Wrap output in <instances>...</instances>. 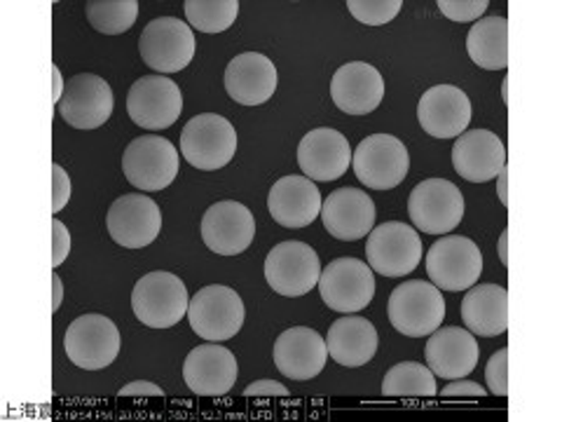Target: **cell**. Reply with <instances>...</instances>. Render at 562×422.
<instances>
[{
  "label": "cell",
  "mask_w": 562,
  "mask_h": 422,
  "mask_svg": "<svg viewBox=\"0 0 562 422\" xmlns=\"http://www.w3.org/2000/svg\"><path fill=\"white\" fill-rule=\"evenodd\" d=\"M392 326L411 338H425L443 324L446 301L441 289L434 287L431 281L413 279L403 281L390 296L386 306Z\"/></svg>",
  "instance_id": "1"
},
{
  "label": "cell",
  "mask_w": 562,
  "mask_h": 422,
  "mask_svg": "<svg viewBox=\"0 0 562 422\" xmlns=\"http://www.w3.org/2000/svg\"><path fill=\"white\" fill-rule=\"evenodd\" d=\"M188 287L173 273H148L132 291V310L140 324L150 329H171L188 314Z\"/></svg>",
  "instance_id": "2"
},
{
  "label": "cell",
  "mask_w": 562,
  "mask_h": 422,
  "mask_svg": "<svg viewBox=\"0 0 562 422\" xmlns=\"http://www.w3.org/2000/svg\"><path fill=\"white\" fill-rule=\"evenodd\" d=\"M246 320V308L235 289L209 285L190 298L188 322L206 343H223L237 336Z\"/></svg>",
  "instance_id": "3"
},
{
  "label": "cell",
  "mask_w": 562,
  "mask_h": 422,
  "mask_svg": "<svg viewBox=\"0 0 562 422\" xmlns=\"http://www.w3.org/2000/svg\"><path fill=\"white\" fill-rule=\"evenodd\" d=\"M237 132L233 122L216 115L202 113L188 120L181 132V155L195 169L216 171L235 157Z\"/></svg>",
  "instance_id": "4"
},
{
  "label": "cell",
  "mask_w": 562,
  "mask_h": 422,
  "mask_svg": "<svg viewBox=\"0 0 562 422\" xmlns=\"http://www.w3.org/2000/svg\"><path fill=\"white\" fill-rule=\"evenodd\" d=\"M357 179L373 190H392L406 181L411 155L403 141L392 134L366 136L351 153Z\"/></svg>",
  "instance_id": "5"
},
{
  "label": "cell",
  "mask_w": 562,
  "mask_h": 422,
  "mask_svg": "<svg viewBox=\"0 0 562 422\" xmlns=\"http://www.w3.org/2000/svg\"><path fill=\"white\" fill-rule=\"evenodd\" d=\"M138 52L144 64L160 76L179 74L195 57V33L176 16H157L140 33Z\"/></svg>",
  "instance_id": "6"
},
{
  "label": "cell",
  "mask_w": 562,
  "mask_h": 422,
  "mask_svg": "<svg viewBox=\"0 0 562 422\" xmlns=\"http://www.w3.org/2000/svg\"><path fill=\"white\" fill-rule=\"evenodd\" d=\"M427 273L431 285L443 291H467L483 273V254L479 244L464 235H448L434 242L427 254Z\"/></svg>",
  "instance_id": "7"
},
{
  "label": "cell",
  "mask_w": 562,
  "mask_h": 422,
  "mask_svg": "<svg viewBox=\"0 0 562 422\" xmlns=\"http://www.w3.org/2000/svg\"><path fill=\"white\" fill-rule=\"evenodd\" d=\"M319 293L324 303L342 314H357L371 306L375 296V275L368 263L359 258H336L322 270Z\"/></svg>",
  "instance_id": "8"
},
{
  "label": "cell",
  "mask_w": 562,
  "mask_h": 422,
  "mask_svg": "<svg viewBox=\"0 0 562 422\" xmlns=\"http://www.w3.org/2000/svg\"><path fill=\"white\" fill-rule=\"evenodd\" d=\"M120 331L105 314H82L66 329V357L85 371H101L120 355Z\"/></svg>",
  "instance_id": "9"
},
{
  "label": "cell",
  "mask_w": 562,
  "mask_h": 422,
  "mask_svg": "<svg viewBox=\"0 0 562 422\" xmlns=\"http://www.w3.org/2000/svg\"><path fill=\"white\" fill-rule=\"evenodd\" d=\"M122 171L138 190H165L179 174V153L165 136H138L122 155Z\"/></svg>",
  "instance_id": "10"
},
{
  "label": "cell",
  "mask_w": 562,
  "mask_h": 422,
  "mask_svg": "<svg viewBox=\"0 0 562 422\" xmlns=\"http://www.w3.org/2000/svg\"><path fill=\"white\" fill-rule=\"evenodd\" d=\"M366 258L382 277H406L419 266L422 240L408 223H382L368 233Z\"/></svg>",
  "instance_id": "11"
},
{
  "label": "cell",
  "mask_w": 562,
  "mask_h": 422,
  "mask_svg": "<svg viewBox=\"0 0 562 422\" xmlns=\"http://www.w3.org/2000/svg\"><path fill=\"white\" fill-rule=\"evenodd\" d=\"M408 214L417 231L446 235L454 231L464 216L462 190L446 179L419 181L408 198Z\"/></svg>",
  "instance_id": "12"
},
{
  "label": "cell",
  "mask_w": 562,
  "mask_h": 422,
  "mask_svg": "<svg viewBox=\"0 0 562 422\" xmlns=\"http://www.w3.org/2000/svg\"><path fill=\"white\" fill-rule=\"evenodd\" d=\"M319 254L305 242H281L266 258V279L279 296L301 298L319 285Z\"/></svg>",
  "instance_id": "13"
},
{
  "label": "cell",
  "mask_w": 562,
  "mask_h": 422,
  "mask_svg": "<svg viewBox=\"0 0 562 422\" xmlns=\"http://www.w3.org/2000/svg\"><path fill=\"white\" fill-rule=\"evenodd\" d=\"M183 111V97L179 85L167 76L138 78L127 95V113L134 125L148 132L167 130Z\"/></svg>",
  "instance_id": "14"
},
{
  "label": "cell",
  "mask_w": 562,
  "mask_h": 422,
  "mask_svg": "<svg viewBox=\"0 0 562 422\" xmlns=\"http://www.w3.org/2000/svg\"><path fill=\"white\" fill-rule=\"evenodd\" d=\"M105 227H109L113 242L125 246V249H144L162 231V211L148 196L132 192V196H122L111 204Z\"/></svg>",
  "instance_id": "15"
},
{
  "label": "cell",
  "mask_w": 562,
  "mask_h": 422,
  "mask_svg": "<svg viewBox=\"0 0 562 422\" xmlns=\"http://www.w3.org/2000/svg\"><path fill=\"white\" fill-rule=\"evenodd\" d=\"M115 109L111 85L94 74H78L66 82L59 115L76 130H97L109 122Z\"/></svg>",
  "instance_id": "16"
},
{
  "label": "cell",
  "mask_w": 562,
  "mask_h": 422,
  "mask_svg": "<svg viewBox=\"0 0 562 422\" xmlns=\"http://www.w3.org/2000/svg\"><path fill=\"white\" fill-rule=\"evenodd\" d=\"M256 235V219L249 207L235 200L211 204L202 216V240L206 249L218 256H237L246 252Z\"/></svg>",
  "instance_id": "17"
},
{
  "label": "cell",
  "mask_w": 562,
  "mask_h": 422,
  "mask_svg": "<svg viewBox=\"0 0 562 422\" xmlns=\"http://www.w3.org/2000/svg\"><path fill=\"white\" fill-rule=\"evenodd\" d=\"M375 202L359 188H338L322 202V221L326 231L342 242L368 237L375 227Z\"/></svg>",
  "instance_id": "18"
},
{
  "label": "cell",
  "mask_w": 562,
  "mask_h": 422,
  "mask_svg": "<svg viewBox=\"0 0 562 422\" xmlns=\"http://www.w3.org/2000/svg\"><path fill=\"white\" fill-rule=\"evenodd\" d=\"M183 380L198 397H223L235 387L237 359L225 345H198L183 362Z\"/></svg>",
  "instance_id": "19"
},
{
  "label": "cell",
  "mask_w": 562,
  "mask_h": 422,
  "mask_svg": "<svg viewBox=\"0 0 562 422\" xmlns=\"http://www.w3.org/2000/svg\"><path fill=\"white\" fill-rule=\"evenodd\" d=\"M471 101L464 90L454 85H436L422 95L417 103V120L422 130L434 138H452L467 132L471 122Z\"/></svg>",
  "instance_id": "20"
},
{
  "label": "cell",
  "mask_w": 562,
  "mask_h": 422,
  "mask_svg": "<svg viewBox=\"0 0 562 422\" xmlns=\"http://www.w3.org/2000/svg\"><path fill=\"white\" fill-rule=\"evenodd\" d=\"M274 364L291 380H312L324 371L328 362L326 341L310 326L286 329L274 343Z\"/></svg>",
  "instance_id": "21"
},
{
  "label": "cell",
  "mask_w": 562,
  "mask_h": 422,
  "mask_svg": "<svg viewBox=\"0 0 562 422\" xmlns=\"http://www.w3.org/2000/svg\"><path fill=\"white\" fill-rule=\"evenodd\" d=\"M425 359L434 376L443 380H460L476 371L479 343L469 329H436L427 341Z\"/></svg>",
  "instance_id": "22"
},
{
  "label": "cell",
  "mask_w": 562,
  "mask_h": 422,
  "mask_svg": "<svg viewBox=\"0 0 562 422\" xmlns=\"http://www.w3.org/2000/svg\"><path fill=\"white\" fill-rule=\"evenodd\" d=\"M330 99L347 115L373 113L384 99L382 74L366 62H349L330 80Z\"/></svg>",
  "instance_id": "23"
},
{
  "label": "cell",
  "mask_w": 562,
  "mask_h": 422,
  "mask_svg": "<svg viewBox=\"0 0 562 422\" xmlns=\"http://www.w3.org/2000/svg\"><path fill=\"white\" fill-rule=\"evenodd\" d=\"M297 165L310 181H336L351 165V148L347 136L338 130L319 127L303 136L297 146Z\"/></svg>",
  "instance_id": "24"
},
{
  "label": "cell",
  "mask_w": 562,
  "mask_h": 422,
  "mask_svg": "<svg viewBox=\"0 0 562 422\" xmlns=\"http://www.w3.org/2000/svg\"><path fill=\"white\" fill-rule=\"evenodd\" d=\"M452 165L462 179L485 184L497 179V174L506 167V148L495 132L469 130L454 141Z\"/></svg>",
  "instance_id": "25"
},
{
  "label": "cell",
  "mask_w": 562,
  "mask_h": 422,
  "mask_svg": "<svg viewBox=\"0 0 562 422\" xmlns=\"http://www.w3.org/2000/svg\"><path fill=\"white\" fill-rule=\"evenodd\" d=\"M322 192L307 176H281L270 188L268 211L284 227H307L322 214Z\"/></svg>",
  "instance_id": "26"
},
{
  "label": "cell",
  "mask_w": 562,
  "mask_h": 422,
  "mask_svg": "<svg viewBox=\"0 0 562 422\" xmlns=\"http://www.w3.org/2000/svg\"><path fill=\"white\" fill-rule=\"evenodd\" d=\"M277 66L260 52H244L225 68V92L241 106H260L277 90Z\"/></svg>",
  "instance_id": "27"
},
{
  "label": "cell",
  "mask_w": 562,
  "mask_h": 422,
  "mask_svg": "<svg viewBox=\"0 0 562 422\" xmlns=\"http://www.w3.org/2000/svg\"><path fill=\"white\" fill-rule=\"evenodd\" d=\"M380 345L375 324L359 314H345L342 320L333 322L326 336V347L333 362L340 366L357 368L366 366L375 357Z\"/></svg>",
  "instance_id": "28"
},
{
  "label": "cell",
  "mask_w": 562,
  "mask_h": 422,
  "mask_svg": "<svg viewBox=\"0 0 562 422\" xmlns=\"http://www.w3.org/2000/svg\"><path fill=\"white\" fill-rule=\"evenodd\" d=\"M462 322L473 336L495 338L508 329V293L499 285L471 287L462 301Z\"/></svg>",
  "instance_id": "29"
},
{
  "label": "cell",
  "mask_w": 562,
  "mask_h": 422,
  "mask_svg": "<svg viewBox=\"0 0 562 422\" xmlns=\"http://www.w3.org/2000/svg\"><path fill=\"white\" fill-rule=\"evenodd\" d=\"M467 52L471 62L485 70H502L508 66V22L504 16H485L471 26L467 35Z\"/></svg>",
  "instance_id": "30"
},
{
  "label": "cell",
  "mask_w": 562,
  "mask_h": 422,
  "mask_svg": "<svg viewBox=\"0 0 562 422\" xmlns=\"http://www.w3.org/2000/svg\"><path fill=\"white\" fill-rule=\"evenodd\" d=\"M436 392V380L427 364L401 362L382 380L384 397H434Z\"/></svg>",
  "instance_id": "31"
},
{
  "label": "cell",
  "mask_w": 562,
  "mask_h": 422,
  "mask_svg": "<svg viewBox=\"0 0 562 422\" xmlns=\"http://www.w3.org/2000/svg\"><path fill=\"white\" fill-rule=\"evenodd\" d=\"M87 20L103 35H120L134 26L138 16L136 0H90L85 5Z\"/></svg>",
  "instance_id": "32"
},
{
  "label": "cell",
  "mask_w": 562,
  "mask_h": 422,
  "mask_svg": "<svg viewBox=\"0 0 562 422\" xmlns=\"http://www.w3.org/2000/svg\"><path fill=\"white\" fill-rule=\"evenodd\" d=\"M183 8L188 24L202 33H223L239 14L237 0H186Z\"/></svg>",
  "instance_id": "33"
},
{
  "label": "cell",
  "mask_w": 562,
  "mask_h": 422,
  "mask_svg": "<svg viewBox=\"0 0 562 422\" xmlns=\"http://www.w3.org/2000/svg\"><path fill=\"white\" fill-rule=\"evenodd\" d=\"M401 0H349L347 10L357 22L366 26H384L390 24L401 12Z\"/></svg>",
  "instance_id": "34"
},
{
  "label": "cell",
  "mask_w": 562,
  "mask_h": 422,
  "mask_svg": "<svg viewBox=\"0 0 562 422\" xmlns=\"http://www.w3.org/2000/svg\"><path fill=\"white\" fill-rule=\"evenodd\" d=\"M441 10L452 22H476L487 12V0H438Z\"/></svg>",
  "instance_id": "35"
},
{
  "label": "cell",
  "mask_w": 562,
  "mask_h": 422,
  "mask_svg": "<svg viewBox=\"0 0 562 422\" xmlns=\"http://www.w3.org/2000/svg\"><path fill=\"white\" fill-rule=\"evenodd\" d=\"M485 380H487V390L495 397L508 395V349L506 347L490 357L485 366Z\"/></svg>",
  "instance_id": "36"
},
{
  "label": "cell",
  "mask_w": 562,
  "mask_h": 422,
  "mask_svg": "<svg viewBox=\"0 0 562 422\" xmlns=\"http://www.w3.org/2000/svg\"><path fill=\"white\" fill-rule=\"evenodd\" d=\"M70 200V179L61 165H52V214H59V211Z\"/></svg>",
  "instance_id": "37"
},
{
  "label": "cell",
  "mask_w": 562,
  "mask_h": 422,
  "mask_svg": "<svg viewBox=\"0 0 562 422\" xmlns=\"http://www.w3.org/2000/svg\"><path fill=\"white\" fill-rule=\"evenodd\" d=\"M70 252V233L68 227L55 216L52 221V268H59Z\"/></svg>",
  "instance_id": "38"
},
{
  "label": "cell",
  "mask_w": 562,
  "mask_h": 422,
  "mask_svg": "<svg viewBox=\"0 0 562 422\" xmlns=\"http://www.w3.org/2000/svg\"><path fill=\"white\" fill-rule=\"evenodd\" d=\"M244 397H289V387L277 382V380L262 378V380H256L254 385L246 387Z\"/></svg>",
  "instance_id": "39"
},
{
  "label": "cell",
  "mask_w": 562,
  "mask_h": 422,
  "mask_svg": "<svg viewBox=\"0 0 562 422\" xmlns=\"http://www.w3.org/2000/svg\"><path fill=\"white\" fill-rule=\"evenodd\" d=\"M487 390L479 382H471V380H454L448 387L441 390V397H485Z\"/></svg>",
  "instance_id": "40"
},
{
  "label": "cell",
  "mask_w": 562,
  "mask_h": 422,
  "mask_svg": "<svg viewBox=\"0 0 562 422\" xmlns=\"http://www.w3.org/2000/svg\"><path fill=\"white\" fill-rule=\"evenodd\" d=\"M120 397H165V390L162 387L153 385L150 380H136L122 387Z\"/></svg>",
  "instance_id": "41"
},
{
  "label": "cell",
  "mask_w": 562,
  "mask_h": 422,
  "mask_svg": "<svg viewBox=\"0 0 562 422\" xmlns=\"http://www.w3.org/2000/svg\"><path fill=\"white\" fill-rule=\"evenodd\" d=\"M61 301H64V285H61V277L55 270V275H52V312L57 314V310L61 308Z\"/></svg>",
  "instance_id": "42"
},
{
  "label": "cell",
  "mask_w": 562,
  "mask_h": 422,
  "mask_svg": "<svg viewBox=\"0 0 562 422\" xmlns=\"http://www.w3.org/2000/svg\"><path fill=\"white\" fill-rule=\"evenodd\" d=\"M52 80H55V103H57V101H61V97H64V90H66L64 78H61V70L57 68V64L52 66Z\"/></svg>",
  "instance_id": "43"
},
{
  "label": "cell",
  "mask_w": 562,
  "mask_h": 422,
  "mask_svg": "<svg viewBox=\"0 0 562 422\" xmlns=\"http://www.w3.org/2000/svg\"><path fill=\"white\" fill-rule=\"evenodd\" d=\"M506 179H508V169L504 167L499 174H497V192H499V200L504 207H508V192H506Z\"/></svg>",
  "instance_id": "44"
},
{
  "label": "cell",
  "mask_w": 562,
  "mask_h": 422,
  "mask_svg": "<svg viewBox=\"0 0 562 422\" xmlns=\"http://www.w3.org/2000/svg\"><path fill=\"white\" fill-rule=\"evenodd\" d=\"M508 231H504L502 233V237H499V260L504 263V266H508Z\"/></svg>",
  "instance_id": "45"
},
{
  "label": "cell",
  "mask_w": 562,
  "mask_h": 422,
  "mask_svg": "<svg viewBox=\"0 0 562 422\" xmlns=\"http://www.w3.org/2000/svg\"><path fill=\"white\" fill-rule=\"evenodd\" d=\"M502 97H504V101L508 99V82H504V87H502Z\"/></svg>",
  "instance_id": "46"
}]
</instances>
